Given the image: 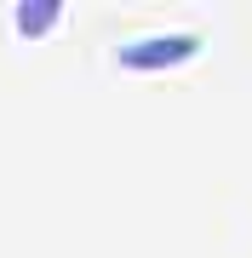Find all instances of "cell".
<instances>
[{
  "mask_svg": "<svg viewBox=\"0 0 252 258\" xmlns=\"http://www.w3.org/2000/svg\"><path fill=\"white\" fill-rule=\"evenodd\" d=\"M57 18H63L57 0H23V6H18V35H23V40H40V35L57 29Z\"/></svg>",
  "mask_w": 252,
  "mask_h": 258,
  "instance_id": "7a4b0ae2",
  "label": "cell"
},
{
  "mask_svg": "<svg viewBox=\"0 0 252 258\" xmlns=\"http://www.w3.org/2000/svg\"><path fill=\"white\" fill-rule=\"evenodd\" d=\"M195 52H201L195 35H149V40H126L115 57H121V69H172Z\"/></svg>",
  "mask_w": 252,
  "mask_h": 258,
  "instance_id": "6da1fadb",
  "label": "cell"
}]
</instances>
